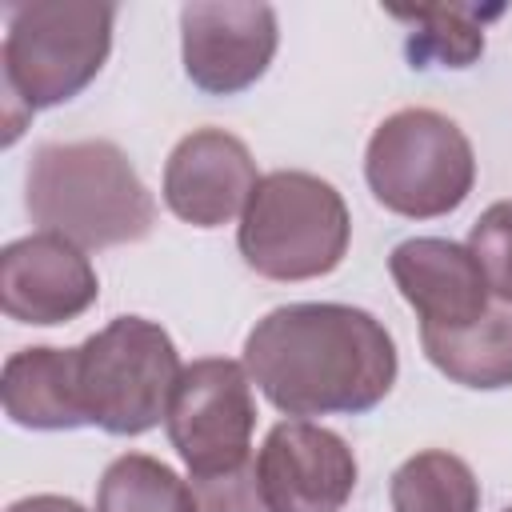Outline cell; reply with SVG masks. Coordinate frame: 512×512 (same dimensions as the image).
<instances>
[{
    "mask_svg": "<svg viewBox=\"0 0 512 512\" xmlns=\"http://www.w3.org/2000/svg\"><path fill=\"white\" fill-rule=\"evenodd\" d=\"M392 512H480L476 472L444 448L408 456L392 472Z\"/></svg>",
    "mask_w": 512,
    "mask_h": 512,
    "instance_id": "obj_15",
    "label": "cell"
},
{
    "mask_svg": "<svg viewBox=\"0 0 512 512\" xmlns=\"http://www.w3.org/2000/svg\"><path fill=\"white\" fill-rule=\"evenodd\" d=\"M364 176L372 196L408 220L456 212L476 184V156L456 120L432 108H400L376 124Z\"/></svg>",
    "mask_w": 512,
    "mask_h": 512,
    "instance_id": "obj_6",
    "label": "cell"
},
{
    "mask_svg": "<svg viewBox=\"0 0 512 512\" xmlns=\"http://www.w3.org/2000/svg\"><path fill=\"white\" fill-rule=\"evenodd\" d=\"M396 16L420 28L408 40L412 60H444L448 68H468L484 52V32L468 20L464 8H416Z\"/></svg>",
    "mask_w": 512,
    "mask_h": 512,
    "instance_id": "obj_17",
    "label": "cell"
},
{
    "mask_svg": "<svg viewBox=\"0 0 512 512\" xmlns=\"http://www.w3.org/2000/svg\"><path fill=\"white\" fill-rule=\"evenodd\" d=\"M424 356L464 388H512V304L496 300L468 328H420Z\"/></svg>",
    "mask_w": 512,
    "mask_h": 512,
    "instance_id": "obj_14",
    "label": "cell"
},
{
    "mask_svg": "<svg viewBox=\"0 0 512 512\" xmlns=\"http://www.w3.org/2000/svg\"><path fill=\"white\" fill-rule=\"evenodd\" d=\"M96 512H200L196 492L164 460L144 452L116 456L96 488Z\"/></svg>",
    "mask_w": 512,
    "mask_h": 512,
    "instance_id": "obj_16",
    "label": "cell"
},
{
    "mask_svg": "<svg viewBox=\"0 0 512 512\" xmlns=\"http://www.w3.org/2000/svg\"><path fill=\"white\" fill-rule=\"evenodd\" d=\"M256 184L260 176L248 144L224 128L188 132L164 164V200L196 228H220L244 216Z\"/></svg>",
    "mask_w": 512,
    "mask_h": 512,
    "instance_id": "obj_11",
    "label": "cell"
},
{
    "mask_svg": "<svg viewBox=\"0 0 512 512\" xmlns=\"http://www.w3.org/2000/svg\"><path fill=\"white\" fill-rule=\"evenodd\" d=\"M164 424L192 480L240 468L248 460L252 428H256L248 368L224 356L184 364Z\"/></svg>",
    "mask_w": 512,
    "mask_h": 512,
    "instance_id": "obj_7",
    "label": "cell"
},
{
    "mask_svg": "<svg viewBox=\"0 0 512 512\" xmlns=\"http://www.w3.org/2000/svg\"><path fill=\"white\" fill-rule=\"evenodd\" d=\"M244 368L288 416H360L392 392L396 344L364 308L284 304L248 332Z\"/></svg>",
    "mask_w": 512,
    "mask_h": 512,
    "instance_id": "obj_1",
    "label": "cell"
},
{
    "mask_svg": "<svg viewBox=\"0 0 512 512\" xmlns=\"http://www.w3.org/2000/svg\"><path fill=\"white\" fill-rule=\"evenodd\" d=\"M28 216L76 248L132 244L152 232L156 204L112 140L44 144L28 164Z\"/></svg>",
    "mask_w": 512,
    "mask_h": 512,
    "instance_id": "obj_2",
    "label": "cell"
},
{
    "mask_svg": "<svg viewBox=\"0 0 512 512\" xmlns=\"http://www.w3.org/2000/svg\"><path fill=\"white\" fill-rule=\"evenodd\" d=\"M180 356L172 336L144 316H116L76 348L84 420L112 436H140L168 416Z\"/></svg>",
    "mask_w": 512,
    "mask_h": 512,
    "instance_id": "obj_5",
    "label": "cell"
},
{
    "mask_svg": "<svg viewBox=\"0 0 512 512\" xmlns=\"http://www.w3.org/2000/svg\"><path fill=\"white\" fill-rule=\"evenodd\" d=\"M388 272L416 308L420 328H468L492 308V288L468 244L440 236L400 240L388 256Z\"/></svg>",
    "mask_w": 512,
    "mask_h": 512,
    "instance_id": "obj_12",
    "label": "cell"
},
{
    "mask_svg": "<svg viewBox=\"0 0 512 512\" xmlns=\"http://www.w3.org/2000/svg\"><path fill=\"white\" fill-rule=\"evenodd\" d=\"M504 512H512V508H504Z\"/></svg>",
    "mask_w": 512,
    "mask_h": 512,
    "instance_id": "obj_21",
    "label": "cell"
},
{
    "mask_svg": "<svg viewBox=\"0 0 512 512\" xmlns=\"http://www.w3.org/2000/svg\"><path fill=\"white\" fill-rule=\"evenodd\" d=\"M4 412L20 428L68 432L88 428L76 392V348H20L4 360L0 376Z\"/></svg>",
    "mask_w": 512,
    "mask_h": 512,
    "instance_id": "obj_13",
    "label": "cell"
},
{
    "mask_svg": "<svg viewBox=\"0 0 512 512\" xmlns=\"http://www.w3.org/2000/svg\"><path fill=\"white\" fill-rule=\"evenodd\" d=\"M192 492L200 512H272L256 476V460H244L240 468L220 476H200L192 480Z\"/></svg>",
    "mask_w": 512,
    "mask_h": 512,
    "instance_id": "obj_19",
    "label": "cell"
},
{
    "mask_svg": "<svg viewBox=\"0 0 512 512\" xmlns=\"http://www.w3.org/2000/svg\"><path fill=\"white\" fill-rule=\"evenodd\" d=\"M116 8L100 0H32L4 12V108L8 144L24 116L80 96L112 52Z\"/></svg>",
    "mask_w": 512,
    "mask_h": 512,
    "instance_id": "obj_3",
    "label": "cell"
},
{
    "mask_svg": "<svg viewBox=\"0 0 512 512\" xmlns=\"http://www.w3.org/2000/svg\"><path fill=\"white\" fill-rule=\"evenodd\" d=\"M100 296L96 268L84 248L64 236L36 232L0 252V304L20 324H64L84 316Z\"/></svg>",
    "mask_w": 512,
    "mask_h": 512,
    "instance_id": "obj_10",
    "label": "cell"
},
{
    "mask_svg": "<svg viewBox=\"0 0 512 512\" xmlns=\"http://www.w3.org/2000/svg\"><path fill=\"white\" fill-rule=\"evenodd\" d=\"M8 512H88V508H84V504H76L72 496H52V492H44V496L16 500Z\"/></svg>",
    "mask_w": 512,
    "mask_h": 512,
    "instance_id": "obj_20",
    "label": "cell"
},
{
    "mask_svg": "<svg viewBox=\"0 0 512 512\" xmlns=\"http://www.w3.org/2000/svg\"><path fill=\"white\" fill-rule=\"evenodd\" d=\"M468 252L480 260L492 296L512 304V200H500L480 212L468 236Z\"/></svg>",
    "mask_w": 512,
    "mask_h": 512,
    "instance_id": "obj_18",
    "label": "cell"
},
{
    "mask_svg": "<svg viewBox=\"0 0 512 512\" xmlns=\"http://www.w3.org/2000/svg\"><path fill=\"white\" fill-rule=\"evenodd\" d=\"M256 476L272 512H340L356 488V456L324 424L280 420L256 456Z\"/></svg>",
    "mask_w": 512,
    "mask_h": 512,
    "instance_id": "obj_9",
    "label": "cell"
},
{
    "mask_svg": "<svg viewBox=\"0 0 512 512\" xmlns=\"http://www.w3.org/2000/svg\"><path fill=\"white\" fill-rule=\"evenodd\" d=\"M184 72L208 96L252 88L276 56V12L268 4H184Z\"/></svg>",
    "mask_w": 512,
    "mask_h": 512,
    "instance_id": "obj_8",
    "label": "cell"
},
{
    "mask_svg": "<svg viewBox=\"0 0 512 512\" xmlns=\"http://www.w3.org/2000/svg\"><path fill=\"white\" fill-rule=\"evenodd\" d=\"M352 240V216L344 196L312 172L260 176L240 216V256L268 280H316L328 276Z\"/></svg>",
    "mask_w": 512,
    "mask_h": 512,
    "instance_id": "obj_4",
    "label": "cell"
}]
</instances>
